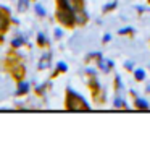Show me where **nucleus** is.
<instances>
[{
  "mask_svg": "<svg viewBox=\"0 0 150 154\" xmlns=\"http://www.w3.org/2000/svg\"><path fill=\"white\" fill-rule=\"evenodd\" d=\"M66 107L69 110H89V104H87L84 99L79 94L73 93L71 89H68V102H66Z\"/></svg>",
  "mask_w": 150,
  "mask_h": 154,
  "instance_id": "1",
  "label": "nucleus"
},
{
  "mask_svg": "<svg viewBox=\"0 0 150 154\" xmlns=\"http://www.w3.org/2000/svg\"><path fill=\"white\" fill-rule=\"evenodd\" d=\"M97 66L102 70L103 73H108V72H110V70L115 66V62H113V60H107V59H103V57H99Z\"/></svg>",
  "mask_w": 150,
  "mask_h": 154,
  "instance_id": "2",
  "label": "nucleus"
},
{
  "mask_svg": "<svg viewBox=\"0 0 150 154\" xmlns=\"http://www.w3.org/2000/svg\"><path fill=\"white\" fill-rule=\"evenodd\" d=\"M134 107L137 110H150V104L147 99L137 97V96H134Z\"/></svg>",
  "mask_w": 150,
  "mask_h": 154,
  "instance_id": "3",
  "label": "nucleus"
},
{
  "mask_svg": "<svg viewBox=\"0 0 150 154\" xmlns=\"http://www.w3.org/2000/svg\"><path fill=\"white\" fill-rule=\"evenodd\" d=\"M132 73H134V80L136 81H145V78H147V73H145L144 68H134Z\"/></svg>",
  "mask_w": 150,
  "mask_h": 154,
  "instance_id": "4",
  "label": "nucleus"
},
{
  "mask_svg": "<svg viewBox=\"0 0 150 154\" xmlns=\"http://www.w3.org/2000/svg\"><path fill=\"white\" fill-rule=\"evenodd\" d=\"M118 34H121V36H124V34H128V36H134V28H131V26L123 28V29H119V31H118Z\"/></svg>",
  "mask_w": 150,
  "mask_h": 154,
  "instance_id": "5",
  "label": "nucleus"
},
{
  "mask_svg": "<svg viewBox=\"0 0 150 154\" xmlns=\"http://www.w3.org/2000/svg\"><path fill=\"white\" fill-rule=\"evenodd\" d=\"M116 5H118V2H110V3H107L105 7H103V13H108V11H111V10H115L116 8Z\"/></svg>",
  "mask_w": 150,
  "mask_h": 154,
  "instance_id": "6",
  "label": "nucleus"
},
{
  "mask_svg": "<svg viewBox=\"0 0 150 154\" xmlns=\"http://www.w3.org/2000/svg\"><path fill=\"white\" fill-rule=\"evenodd\" d=\"M124 68H126L128 72H132V70H134V62H132V60H126V62H124Z\"/></svg>",
  "mask_w": 150,
  "mask_h": 154,
  "instance_id": "7",
  "label": "nucleus"
},
{
  "mask_svg": "<svg viewBox=\"0 0 150 154\" xmlns=\"http://www.w3.org/2000/svg\"><path fill=\"white\" fill-rule=\"evenodd\" d=\"M58 70H60V72H66V70H68V66H66L63 62H60V63H58Z\"/></svg>",
  "mask_w": 150,
  "mask_h": 154,
  "instance_id": "8",
  "label": "nucleus"
},
{
  "mask_svg": "<svg viewBox=\"0 0 150 154\" xmlns=\"http://www.w3.org/2000/svg\"><path fill=\"white\" fill-rule=\"evenodd\" d=\"M29 89V86L26 85V83H23L21 86H19V93H24V91H28Z\"/></svg>",
  "mask_w": 150,
  "mask_h": 154,
  "instance_id": "9",
  "label": "nucleus"
},
{
  "mask_svg": "<svg viewBox=\"0 0 150 154\" xmlns=\"http://www.w3.org/2000/svg\"><path fill=\"white\" fill-rule=\"evenodd\" d=\"M110 41H111V34H105V36H103V44L110 42Z\"/></svg>",
  "mask_w": 150,
  "mask_h": 154,
  "instance_id": "10",
  "label": "nucleus"
},
{
  "mask_svg": "<svg viewBox=\"0 0 150 154\" xmlns=\"http://www.w3.org/2000/svg\"><path fill=\"white\" fill-rule=\"evenodd\" d=\"M36 11H37V13H39V15H45V11H44V8H42V7H39V5H37V7H36Z\"/></svg>",
  "mask_w": 150,
  "mask_h": 154,
  "instance_id": "11",
  "label": "nucleus"
},
{
  "mask_svg": "<svg viewBox=\"0 0 150 154\" xmlns=\"http://www.w3.org/2000/svg\"><path fill=\"white\" fill-rule=\"evenodd\" d=\"M136 10H137V13H144L147 8H145V7H136Z\"/></svg>",
  "mask_w": 150,
  "mask_h": 154,
  "instance_id": "12",
  "label": "nucleus"
},
{
  "mask_svg": "<svg viewBox=\"0 0 150 154\" xmlns=\"http://www.w3.org/2000/svg\"><path fill=\"white\" fill-rule=\"evenodd\" d=\"M37 39H39V42H40V44L44 42V36H42V34H39V37H37Z\"/></svg>",
  "mask_w": 150,
  "mask_h": 154,
  "instance_id": "13",
  "label": "nucleus"
},
{
  "mask_svg": "<svg viewBox=\"0 0 150 154\" xmlns=\"http://www.w3.org/2000/svg\"><path fill=\"white\" fill-rule=\"evenodd\" d=\"M145 91H147V93H150V85H147V88H145Z\"/></svg>",
  "mask_w": 150,
  "mask_h": 154,
  "instance_id": "14",
  "label": "nucleus"
},
{
  "mask_svg": "<svg viewBox=\"0 0 150 154\" xmlns=\"http://www.w3.org/2000/svg\"><path fill=\"white\" fill-rule=\"evenodd\" d=\"M147 2H149V3H150V0H147Z\"/></svg>",
  "mask_w": 150,
  "mask_h": 154,
  "instance_id": "15",
  "label": "nucleus"
}]
</instances>
